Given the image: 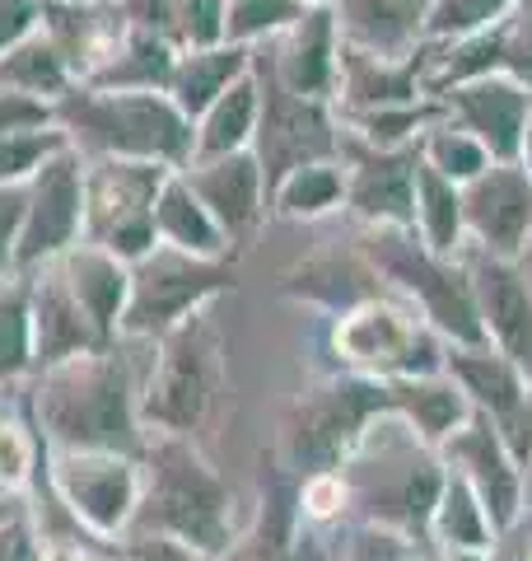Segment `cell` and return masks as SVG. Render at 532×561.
Instances as JSON below:
<instances>
[{"label":"cell","mask_w":532,"mask_h":561,"mask_svg":"<svg viewBox=\"0 0 532 561\" xmlns=\"http://www.w3.org/2000/svg\"><path fill=\"white\" fill-rule=\"evenodd\" d=\"M374 257L393 276H402V286L416 295L420 313L439 332H449L458 346H486V328H482V313H476L467 272H458L443 253H430L420 239H402V234L374 239Z\"/></svg>","instance_id":"obj_1"},{"label":"cell","mask_w":532,"mask_h":561,"mask_svg":"<svg viewBox=\"0 0 532 561\" xmlns=\"http://www.w3.org/2000/svg\"><path fill=\"white\" fill-rule=\"evenodd\" d=\"M393 412V383H336L309 398L290 426V459L299 468L327 472L365 440L369 416Z\"/></svg>","instance_id":"obj_2"},{"label":"cell","mask_w":532,"mask_h":561,"mask_svg":"<svg viewBox=\"0 0 532 561\" xmlns=\"http://www.w3.org/2000/svg\"><path fill=\"white\" fill-rule=\"evenodd\" d=\"M336 346H342L346 360L379 370L388 379H425L439 370V346L430 337V328L416 313H406L397 305H379V300L346 313V323L336 328Z\"/></svg>","instance_id":"obj_3"},{"label":"cell","mask_w":532,"mask_h":561,"mask_svg":"<svg viewBox=\"0 0 532 561\" xmlns=\"http://www.w3.org/2000/svg\"><path fill=\"white\" fill-rule=\"evenodd\" d=\"M449 370L458 389L472 393V402L490 416V426L500 431V440L519 463L532 459V426H528V375L519 365H509L500 351L490 346H463L449 356Z\"/></svg>","instance_id":"obj_4"},{"label":"cell","mask_w":532,"mask_h":561,"mask_svg":"<svg viewBox=\"0 0 532 561\" xmlns=\"http://www.w3.org/2000/svg\"><path fill=\"white\" fill-rule=\"evenodd\" d=\"M458 113V127L472 131L486 146L495 164H523V136L532 117V90L509 76H482L443 94Z\"/></svg>","instance_id":"obj_5"},{"label":"cell","mask_w":532,"mask_h":561,"mask_svg":"<svg viewBox=\"0 0 532 561\" xmlns=\"http://www.w3.org/2000/svg\"><path fill=\"white\" fill-rule=\"evenodd\" d=\"M463 225L495 257H513L532 230V173L523 164H490L463 187Z\"/></svg>","instance_id":"obj_6"},{"label":"cell","mask_w":532,"mask_h":561,"mask_svg":"<svg viewBox=\"0 0 532 561\" xmlns=\"http://www.w3.org/2000/svg\"><path fill=\"white\" fill-rule=\"evenodd\" d=\"M467 276H472V295H476L486 342H495V351L532 379V290H528V280L513 272L505 257H495L486 249L476 253Z\"/></svg>","instance_id":"obj_7"},{"label":"cell","mask_w":532,"mask_h":561,"mask_svg":"<svg viewBox=\"0 0 532 561\" xmlns=\"http://www.w3.org/2000/svg\"><path fill=\"white\" fill-rule=\"evenodd\" d=\"M449 459L463 468L472 482L476 501L490 519L495 534H505L519 519V459L500 440V431L490 426V416H467L463 426L449 435Z\"/></svg>","instance_id":"obj_8"},{"label":"cell","mask_w":532,"mask_h":561,"mask_svg":"<svg viewBox=\"0 0 532 561\" xmlns=\"http://www.w3.org/2000/svg\"><path fill=\"white\" fill-rule=\"evenodd\" d=\"M262 136H266V173H271V179H286V173L304 169L317 154L332 150V131H327L323 108L290 90L271 99Z\"/></svg>","instance_id":"obj_9"},{"label":"cell","mask_w":532,"mask_h":561,"mask_svg":"<svg viewBox=\"0 0 532 561\" xmlns=\"http://www.w3.org/2000/svg\"><path fill=\"white\" fill-rule=\"evenodd\" d=\"M416 164H420L416 150H393V154L369 160L355 173V187H350L355 210L369 220L412 230L416 225Z\"/></svg>","instance_id":"obj_10"},{"label":"cell","mask_w":532,"mask_h":561,"mask_svg":"<svg viewBox=\"0 0 532 561\" xmlns=\"http://www.w3.org/2000/svg\"><path fill=\"white\" fill-rule=\"evenodd\" d=\"M430 10L435 0H346V24L355 43L388 61L412 38H420Z\"/></svg>","instance_id":"obj_11"},{"label":"cell","mask_w":532,"mask_h":561,"mask_svg":"<svg viewBox=\"0 0 532 561\" xmlns=\"http://www.w3.org/2000/svg\"><path fill=\"white\" fill-rule=\"evenodd\" d=\"M393 412L406 421H416V431L425 440H449V435L472 416L467 393L458 383H443L435 375L425 379H393Z\"/></svg>","instance_id":"obj_12"},{"label":"cell","mask_w":532,"mask_h":561,"mask_svg":"<svg viewBox=\"0 0 532 561\" xmlns=\"http://www.w3.org/2000/svg\"><path fill=\"white\" fill-rule=\"evenodd\" d=\"M164 515L197 542H220V486L197 463H177L164 482Z\"/></svg>","instance_id":"obj_13"},{"label":"cell","mask_w":532,"mask_h":561,"mask_svg":"<svg viewBox=\"0 0 532 561\" xmlns=\"http://www.w3.org/2000/svg\"><path fill=\"white\" fill-rule=\"evenodd\" d=\"M332 14L317 10L304 14L294 28V43H290V57H286V90L299 99H323L332 90Z\"/></svg>","instance_id":"obj_14"},{"label":"cell","mask_w":532,"mask_h":561,"mask_svg":"<svg viewBox=\"0 0 532 561\" xmlns=\"http://www.w3.org/2000/svg\"><path fill=\"white\" fill-rule=\"evenodd\" d=\"M416 225L425 234V249L430 253H443L449 257L463 239V192L458 183H449L443 173H435L430 164H416Z\"/></svg>","instance_id":"obj_15"},{"label":"cell","mask_w":532,"mask_h":561,"mask_svg":"<svg viewBox=\"0 0 532 561\" xmlns=\"http://www.w3.org/2000/svg\"><path fill=\"white\" fill-rule=\"evenodd\" d=\"M435 524H439V534L453 552H482L495 538L482 501H476V491H472V482L463 478V472H453V478L443 482V496L435 505Z\"/></svg>","instance_id":"obj_16"},{"label":"cell","mask_w":532,"mask_h":561,"mask_svg":"<svg viewBox=\"0 0 532 561\" xmlns=\"http://www.w3.org/2000/svg\"><path fill=\"white\" fill-rule=\"evenodd\" d=\"M201 408H206V356L197 346H183V351H173L169 370L159 379L154 412L173 421V426H192Z\"/></svg>","instance_id":"obj_17"},{"label":"cell","mask_w":532,"mask_h":561,"mask_svg":"<svg viewBox=\"0 0 532 561\" xmlns=\"http://www.w3.org/2000/svg\"><path fill=\"white\" fill-rule=\"evenodd\" d=\"M257 187H262V179H257V164L253 160H224V164H216L201 179L206 202L229 220V230H239V225L257 220Z\"/></svg>","instance_id":"obj_18"},{"label":"cell","mask_w":532,"mask_h":561,"mask_svg":"<svg viewBox=\"0 0 532 561\" xmlns=\"http://www.w3.org/2000/svg\"><path fill=\"white\" fill-rule=\"evenodd\" d=\"M420 160L430 164L435 173H443L449 183H472L476 173H486L495 164L482 140H476L472 131H463V127H435L430 136H425Z\"/></svg>","instance_id":"obj_19"},{"label":"cell","mask_w":532,"mask_h":561,"mask_svg":"<svg viewBox=\"0 0 532 561\" xmlns=\"http://www.w3.org/2000/svg\"><path fill=\"white\" fill-rule=\"evenodd\" d=\"M505 10H509V0H435L425 33L430 38H467V33L500 24Z\"/></svg>","instance_id":"obj_20"},{"label":"cell","mask_w":532,"mask_h":561,"mask_svg":"<svg viewBox=\"0 0 532 561\" xmlns=\"http://www.w3.org/2000/svg\"><path fill=\"white\" fill-rule=\"evenodd\" d=\"M253 113H257V103H253V90L247 84H234L220 103H216V113H210V127H206V154H229L239 146V140L247 136V127H253Z\"/></svg>","instance_id":"obj_21"},{"label":"cell","mask_w":532,"mask_h":561,"mask_svg":"<svg viewBox=\"0 0 532 561\" xmlns=\"http://www.w3.org/2000/svg\"><path fill=\"white\" fill-rule=\"evenodd\" d=\"M206 286H210V276H197V272H187V267H164L159 276H150L146 300H140V319H146V323L164 319V313L183 309L187 300H197Z\"/></svg>","instance_id":"obj_22"},{"label":"cell","mask_w":532,"mask_h":561,"mask_svg":"<svg viewBox=\"0 0 532 561\" xmlns=\"http://www.w3.org/2000/svg\"><path fill=\"white\" fill-rule=\"evenodd\" d=\"M76 220V187L70 173H51L43 197H38V220H33V249H51Z\"/></svg>","instance_id":"obj_23"},{"label":"cell","mask_w":532,"mask_h":561,"mask_svg":"<svg viewBox=\"0 0 532 561\" xmlns=\"http://www.w3.org/2000/svg\"><path fill=\"white\" fill-rule=\"evenodd\" d=\"M127 496H131V482H127V472H80L76 478V501L84 505L89 515H94L99 524H113L122 511H127Z\"/></svg>","instance_id":"obj_24"},{"label":"cell","mask_w":532,"mask_h":561,"mask_svg":"<svg viewBox=\"0 0 532 561\" xmlns=\"http://www.w3.org/2000/svg\"><path fill=\"white\" fill-rule=\"evenodd\" d=\"M336 197H342V179H336V169L323 164L294 169V179L286 183V206L294 216H317V210L336 206Z\"/></svg>","instance_id":"obj_25"},{"label":"cell","mask_w":532,"mask_h":561,"mask_svg":"<svg viewBox=\"0 0 532 561\" xmlns=\"http://www.w3.org/2000/svg\"><path fill=\"white\" fill-rule=\"evenodd\" d=\"M239 70V57L234 51H216V57H192L187 61V76H183V99L192 108H206L216 94H224V80Z\"/></svg>","instance_id":"obj_26"},{"label":"cell","mask_w":532,"mask_h":561,"mask_svg":"<svg viewBox=\"0 0 532 561\" xmlns=\"http://www.w3.org/2000/svg\"><path fill=\"white\" fill-rule=\"evenodd\" d=\"M500 70L509 80H519L523 90H532V5H523V14H505V57Z\"/></svg>","instance_id":"obj_27"},{"label":"cell","mask_w":532,"mask_h":561,"mask_svg":"<svg viewBox=\"0 0 532 561\" xmlns=\"http://www.w3.org/2000/svg\"><path fill=\"white\" fill-rule=\"evenodd\" d=\"M164 220H169V230L192 243V249H216V230H210V220H206V210L187 197V192H169V202H164Z\"/></svg>","instance_id":"obj_28"},{"label":"cell","mask_w":532,"mask_h":561,"mask_svg":"<svg viewBox=\"0 0 532 561\" xmlns=\"http://www.w3.org/2000/svg\"><path fill=\"white\" fill-rule=\"evenodd\" d=\"M294 14H299L294 0H239L234 5V33H257V28L286 24V20H294Z\"/></svg>","instance_id":"obj_29"},{"label":"cell","mask_w":532,"mask_h":561,"mask_svg":"<svg viewBox=\"0 0 532 561\" xmlns=\"http://www.w3.org/2000/svg\"><path fill=\"white\" fill-rule=\"evenodd\" d=\"M355 561H406V548L393 534H369L360 548H355Z\"/></svg>","instance_id":"obj_30"},{"label":"cell","mask_w":532,"mask_h":561,"mask_svg":"<svg viewBox=\"0 0 532 561\" xmlns=\"http://www.w3.org/2000/svg\"><path fill=\"white\" fill-rule=\"evenodd\" d=\"M24 472V445H20V435L14 431H0V478L14 482Z\"/></svg>","instance_id":"obj_31"},{"label":"cell","mask_w":532,"mask_h":561,"mask_svg":"<svg viewBox=\"0 0 532 561\" xmlns=\"http://www.w3.org/2000/svg\"><path fill=\"white\" fill-rule=\"evenodd\" d=\"M33 154H38V146H33V140H28V146H0V173H14V164H28L33 160Z\"/></svg>","instance_id":"obj_32"},{"label":"cell","mask_w":532,"mask_h":561,"mask_svg":"<svg viewBox=\"0 0 532 561\" xmlns=\"http://www.w3.org/2000/svg\"><path fill=\"white\" fill-rule=\"evenodd\" d=\"M523 169H532V117H528V136H523Z\"/></svg>","instance_id":"obj_33"},{"label":"cell","mask_w":532,"mask_h":561,"mask_svg":"<svg viewBox=\"0 0 532 561\" xmlns=\"http://www.w3.org/2000/svg\"><path fill=\"white\" fill-rule=\"evenodd\" d=\"M528 426H532V389H528Z\"/></svg>","instance_id":"obj_34"},{"label":"cell","mask_w":532,"mask_h":561,"mask_svg":"<svg viewBox=\"0 0 532 561\" xmlns=\"http://www.w3.org/2000/svg\"><path fill=\"white\" fill-rule=\"evenodd\" d=\"M61 561H80V557H61Z\"/></svg>","instance_id":"obj_35"},{"label":"cell","mask_w":532,"mask_h":561,"mask_svg":"<svg viewBox=\"0 0 532 561\" xmlns=\"http://www.w3.org/2000/svg\"><path fill=\"white\" fill-rule=\"evenodd\" d=\"M519 5H532V0H519Z\"/></svg>","instance_id":"obj_36"},{"label":"cell","mask_w":532,"mask_h":561,"mask_svg":"<svg viewBox=\"0 0 532 561\" xmlns=\"http://www.w3.org/2000/svg\"><path fill=\"white\" fill-rule=\"evenodd\" d=\"M528 561H532V557H528Z\"/></svg>","instance_id":"obj_37"}]
</instances>
